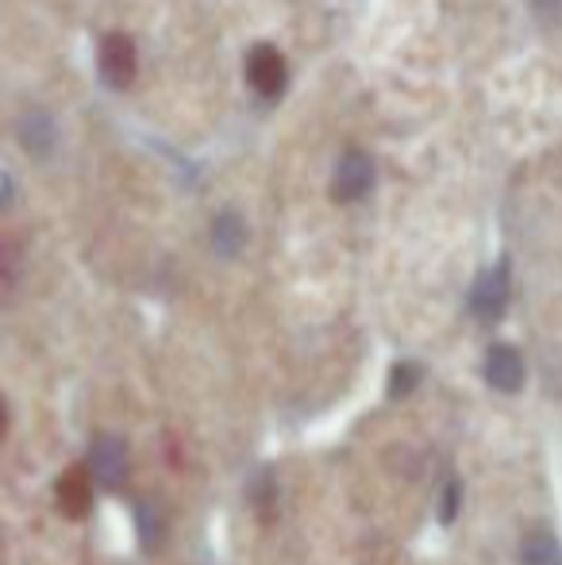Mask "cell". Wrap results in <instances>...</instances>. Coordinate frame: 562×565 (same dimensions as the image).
<instances>
[{
    "label": "cell",
    "instance_id": "6da1fadb",
    "mask_svg": "<svg viewBox=\"0 0 562 565\" xmlns=\"http://www.w3.org/2000/svg\"><path fill=\"white\" fill-rule=\"evenodd\" d=\"M505 305H509V266H494L489 274L478 277V285H474V297H470V308L474 316H478L481 323H494L501 320Z\"/></svg>",
    "mask_w": 562,
    "mask_h": 565
},
{
    "label": "cell",
    "instance_id": "7a4b0ae2",
    "mask_svg": "<svg viewBox=\"0 0 562 565\" xmlns=\"http://www.w3.org/2000/svg\"><path fill=\"white\" fill-rule=\"evenodd\" d=\"M124 473H128V450L116 435H100L89 450V477H97L100 489H120Z\"/></svg>",
    "mask_w": 562,
    "mask_h": 565
},
{
    "label": "cell",
    "instance_id": "3957f363",
    "mask_svg": "<svg viewBox=\"0 0 562 565\" xmlns=\"http://www.w3.org/2000/svg\"><path fill=\"white\" fill-rule=\"evenodd\" d=\"M374 185V166H370L367 154L351 150V154L339 158L336 166V185H331V196L336 201H362Z\"/></svg>",
    "mask_w": 562,
    "mask_h": 565
},
{
    "label": "cell",
    "instance_id": "277c9868",
    "mask_svg": "<svg viewBox=\"0 0 562 565\" xmlns=\"http://www.w3.org/2000/svg\"><path fill=\"white\" fill-rule=\"evenodd\" d=\"M100 74L113 89H124L136 77V46L128 35H105L100 43Z\"/></svg>",
    "mask_w": 562,
    "mask_h": 565
},
{
    "label": "cell",
    "instance_id": "5b68a950",
    "mask_svg": "<svg viewBox=\"0 0 562 565\" xmlns=\"http://www.w3.org/2000/svg\"><path fill=\"white\" fill-rule=\"evenodd\" d=\"M486 381L497 388V393H517V388L524 385V358H520L512 347H505V342L489 347V354H486Z\"/></svg>",
    "mask_w": 562,
    "mask_h": 565
},
{
    "label": "cell",
    "instance_id": "8992f818",
    "mask_svg": "<svg viewBox=\"0 0 562 565\" xmlns=\"http://www.w3.org/2000/svg\"><path fill=\"white\" fill-rule=\"evenodd\" d=\"M247 82L255 85L263 97H274L285 85V62L274 46H255L247 58Z\"/></svg>",
    "mask_w": 562,
    "mask_h": 565
},
{
    "label": "cell",
    "instance_id": "52a82bcc",
    "mask_svg": "<svg viewBox=\"0 0 562 565\" xmlns=\"http://www.w3.org/2000/svg\"><path fill=\"white\" fill-rule=\"evenodd\" d=\"M89 504H93L89 469H82V466L66 469V473H62V481H59V508L70 515V520H82V515L89 512Z\"/></svg>",
    "mask_w": 562,
    "mask_h": 565
},
{
    "label": "cell",
    "instance_id": "ba28073f",
    "mask_svg": "<svg viewBox=\"0 0 562 565\" xmlns=\"http://www.w3.org/2000/svg\"><path fill=\"white\" fill-rule=\"evenodd\" d=\"M520 558L524 565H562V546L548 527H536L520 546Z\"/></svg>",
    "mask_w": 562,
    "mask_h": 565
},
{
    "label": "cell",
    "instance_id": "9c48e42d",
    "mask_svg": "<svg viewBox=\"0 0 562 565\" xmlns=\"http://www.w3.org/2000/svg\"><path fill=\"white\" fill-rule=\"evenodd\" d=\"M243 238H247V227H243V220L235 216V212H224V216L216 220V227H212V243H216L220 254H240L243 250Z\"/></svg>",
    "mask_w": 562,
    "mask_h": 565
},
{
    "label": "cell",
    "instance_id": "30bf717a",
    "mask_svg": "<svg viewBox=\"0 0 562 565\" xmlns=\"http://www.w3.org/2000/svg\"><path fill=\"white\" fill-rule=\"evenodd\" d=\"M20 139H23V147H28L31 154H46V150L54 147L51 119H46L43 113H31L28 119H23V127H20Z\"/></svg>",
    "mask_w": 562,
    "mask_h": 565
},
{
    "label": "cell",
    "instance_id": "8fae6325",
    "mask_svg": "<svg viewBox=\"0 0 562 565\" xmlns=\"http://www.w3.org/2000/svg\"><path fill=\"white\" fill-rule=\"evenodd\" d=\"M136 520H139V543L147 554H155L158 546H162V520H158V512L150 504H139L136 508Z\"/></svg>",
    "mask_w": 562,
    "mask_h": 565
},
{
    "label": "cell",
    "instance_id": "7c38bea8",
    "mask_svg": "<svg viewBox=\"0 0 562 565\" xmlns=\"http://www.w3.org/2000/svg\"><path fill=\"white\" fill-rule=\"evenodd\" d=\"M416 385H421V365H416V362H397V365H393V373H390V396H393V401L409 396Z\"/></svg>",
    "mask_w": 562,
    "mask_h": 565
},
{
    "label": "cell",
    "instance_id": "4fadbf2b",
    "mask_svg": "<svg viewBox=\"0 0 562 565\" xmlns=\"http://www.w3.org/2000/svg\"><path fill=\"white\" fill-rule=\"evenodd\" d=\"M455 512H458V481H447V484H443V508H439V520H443V523H450V520H455Z\"/></svg>",
    "mask_w": 562,
    "mask_h": 565
},
{
    "label": "cell",
    "instance_id": "5bb4252c",
    "mask_svg": "<svg viewBox=\"0 0 562 565\" xmlns=\"http://www.w3.org/2000/svg\"><path fill=\"white\" fill-rule=\"evenodd\" d=\"M0 435H4V401H0Z\"/></svg>",
    "mask_w": 562,
    "mask_h": 565
}]
</instances>
